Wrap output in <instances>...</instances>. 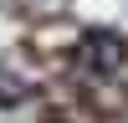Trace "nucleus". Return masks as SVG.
<instances>
[{"mask_svg":"<svg viewBox=\"0 0 128 123\" xmlns=\"http://www.w3.org/2000/svg\"><path fill=\"white\" fill-rule=\"evenodd\" d=\"M77 67L92 77H118L128 67V41L118 31H82L77 36Z\"/></svg>","mask_w":128,"mask_h":123,"instance_id":"1","label":"nucleus"},{"mask_svg":"<svg viewBox=\"0 0 128 123\" xmlns=\"http://www.w3.org/2000/svg\"><path fill=\"white\" fill-rule=\"evenodd\" d=\"M10 102H26V87H20L10 72H0V108H10Z\"/></svg>","mask_w":128,"mask_h":123,"instance_id":"2","label":"nucleus"}]
</instances>
